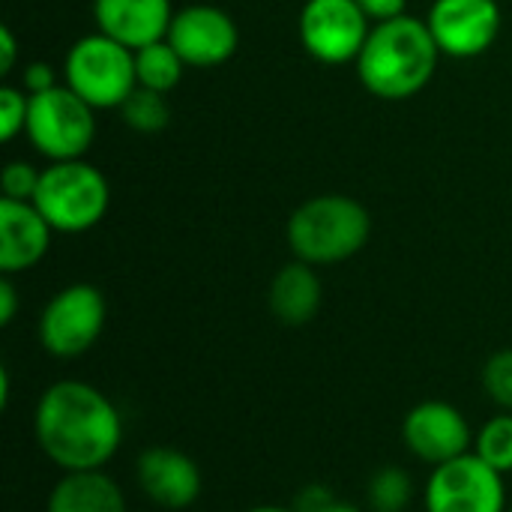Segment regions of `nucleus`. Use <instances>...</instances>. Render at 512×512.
Instances as JSON below:
<instances>
[{
  "instance_id": "obj_8",
  "label": "nucleus",
  "mask_w": 512,
  "mask_h": 512,
  "mask_svg": "<svg viewBox=\"0 0 512 512\" xmlns=\"http://www.w3.org/2000/svg\"><path fill=\"white\" fill-rule=\"evenodd\" d=\"M426 512H510L507 480L474 450L432 468L423 486Z\"/></svg>"
},
{
  "instance_id": "obj_27",
  "label": "nucleus",
  "mask_w": 512,
  "mask_h": 512,
  "mask_svg": "<svg viewBox=\"0 0 512 512\" xmlns=\"http://www.w3.org/2000/svg\"><path fill=\"white\" fill-rule=\"evenodd\" d=\"M405 3L408 0H357V6L369 15V21L381 24V21H393L399 15H405Z\"/></svg>"
},
{
  "instance_id": "obj_32",
  "label": "nucleus",
  "mask_w": 512,
  "mask_h": 512,
  "mask_svg": "<svg viewBox=\"0 0 512 512\" xmlns=\"http://www.w3.org/2000/svg\"><path fill=\"white\" fill-rule=\"evenodd\" d=\"M510 512H512V510H510Z\"/></svg>"
},
{
  "instance_id": "obj_23",
  "label": "nucleus",
  "mask_w": 512,
  "mask_h": 512,
  "mask_svg": "<svg viewBox=\"0 0 512 512\" xmlns=\"http://www.w3.org/2000/svg\"><path fill=\"white\" fill-rule=\"evenodd\" d=\"M27 114H30V93L24 87L3 84L0 87V138L12 141L18 132H24Z\"/></svg>"
},
{
  "instance_id": "obj_16",
  "label": "nucleus",
  "mask_w": 512,
  "mask_h": 512,
  "mask_svg": "<svg viewBox=\"0 0 512 512\" xmlns=\"http://www.w3.org/2000/svg\"><path fill=\"white\" fill-rule=\"evenodd\" d=\"M321 300H324L321 279H318L315 267L306 264V261L285 264L273 276L270 294H267V303H270L273 318L279 324H285V327H303V324H309L318 315Z\"/></svg>"
},
{
  "instance_id": "obj_13",
  "label": "nucleus",
  "mask_w": 512,
  "mask_h": 512,
  "mask_svg": "<svg viewBox=\"0 0 512 512\" xmlns=\"http://www.w3.org/2000/svg\"><path fill=\"white\" fill-rule=\"evenodd\" d=\"M135 483L162 510H189L204 492L198 462L177 447H147L135 459Z\"/></svg>"
},
{
  "instance_id": "obj_12",
  "label": "nucleus",
  "mask_w": 512,
  "mask_h": 512,
  "mask_svg": "<svg viewBox=\"0 0 512 512\" xmlns=\"http://www.w3.org/2000/svg\"><path fill=\"white\" fill-rule=\"evenodd\" d=\"M174 51L183 57L186 66H222L225 60L234 57L240 45L237 24L228 12L210 3H195L180 12H174L171 30L165 36Z\"/></svg>"
},
{
  "instance_id": "obj_15",
  "label": "nucleus",
  "mask_w": 512,
  "mask_h": 512,
  "mask_svg": "<svg viewBox=\"0 0 512 512\" xmlns=\"http://www.w3.org/2000/svg\"><path fill=\"white\" fill-rule=\"evenodd\" d=\"M99 33L138 51L168 36L174 9L171 0H93Z\"/></svg>"
},
{
  "instance_id": "obj_30",
  "label": "nucleus",
  "mask_w": 512,
  "mask_h": 512,
  "mask_svg": "<svg viewBox=\"0 0 512 512\" xmlns=\"http://www.w3.org/2000/svg\"><path fill=\"white\" fill-rule=\"evenodd\" d=\"M321 512H363L357 504H351V501H342V498H336V501H330L327 507Z\"/></svg>"
},
{
  "instance_id": "obj_25",
  "label": "nucleus",
  "mask_w": 512,
  "mask_h": 512,
  "mask_svg": "<svg viewBox=\"0 0 512 512\" xmlns=\"http://www.w3.org/2000/svg\"><path fill=\"white\" fill-rule=\"evenodd\" d=\"M330 501H336V492L330 486H321V483H312V486H303L297 501H294V510L297 512H321Z\"/></svg>"
},
{
  "instance_id": "obj_31",
  "label": "nucleus",
  "mask_w": 512,
  "mask_h": 512,
  "mask_svg": "<svg viewBox=\"0 0 512 512\" xmlns=\"http://www.w3.org/2000/svg\"><path fill=\"white\" fill-rule=\"evenodd\" d=\"M246 512H297L294 507H279V504H258V507H252V510Z\"/></svg>"
},
{
  "instance_id": "obj_22",
  "label": "nucleus",
  "mask_w": 512,
  "mask_h": 512,
  "mask_svg": "<svg viewBox=\"0 0 512 512\" xmlns=\"http://www.w3.org/2000/svg\"><path fill=\"white\" fill-rule=\"evenodd\" d=\"M483 390L486 396L512 414V348L492 354L483 366Z\"/></svg>"
},
{
  "instance_id": "obj_19",
  "label": "nucleus",
  "mask_w": 512,
  "mask_h": 512,
  "mask_svg": "<svg viewBox=\"0 0 512 512\" xmlns=\"http://www.w3.org/2000/svg\"><path fill=\"white\" fill-rule=\"evenodd\" d=\"M414 480L399 465H384L366 486V504L372 512H408L414 504Z\"/></svg>"
},
{
  "instance_id": "obj_2",
  "label": "nucleus",
  "mask_w": 512,
  "mask_h": 512,
  "mask_svg": "<svg viewBox=\"0 0 512 512\" xmlns=\"http://www.w3.org/2000/svg\"><path fill=\"white\" fill-rule=\"evenodd\" d=\"M441 48L426 21L399 15L372 27L360 57L357 75L363 87L378 99H411L417 96L438 69Z\"/></svg>"
},
{
  "instance_id": "obj_6",
  "label": "nucleus",
  "mask_w": 512,
  "mask_h": 512,
  "mask_svg": "<svg viewBox=\"0 0 512 512\" xmlns=\"http://www.w3.org/2000/svg\"><path fill=\"white\" fill-rule=\"evenodd\" d=\"M24 132L30 144L51 162L81 159L96 138V108L84 102L72 87L57 84L30 96Z\"/></svg>"
},
{
  "instance_id": "obj_4",
  "label": "nucleus",
  "mask_w": 512,
  "mask_h": 512,
  "mask_svg": "<svg viewBox=\"0 0 512 512\" xmlns=\"http://www.w3.org/2000/svg\"><path fill=\"white\" fill-rule=\"evenodd\" d=\"M108 201V180L84 159L51 162L42 171L39 189L33 195V204L45 216V222L63 234H81L99 225Z\"/></svg>"
},
{
  "instance_id": "obj_3",
  "label": "nucleus",
  "mask_w": 512,
  "mask_h": 512,
  "mask_svg": "<svg viewBox=\"0 0 512 512\" xmlns=\"http://www.w3.org/2000/svg\"><path fill=\"white\" fill-rule=\"evenodd\" d=\"M288 246L297 261L330 267L354 258L372 234L369 210L348 195H315L288 219Z\"/></svg>"
},
{
  "instance_id": "obj_11",
  "label": "nucleus",
  "mask_w": 512,
  "mask_h": 512,
  "mask_svg": "<svg viewBox=\"0 0 512 512\" xmlns=\"http://www.w3.org/2000/svg\"><path fill=\"white\" fill-rule=\"evenodd\" d=\"M441 54L447 57H480L501 33L498 0H435L426 18Z\"/></svg>"
},
{
  "instance_id": "obj_1",
  "label": "nucleus",
  "mask_w": 512,
  "mask_h": 512,
  "mask_svg": "<svg viewBox=\"0 0 512 512\" xmlns=\"http://www.w3.org/2000/svg\"><path fill=\"white\" fill-rule=\"evenodd\" d=\"M33 438L42 456L69 471H105L123 444V414L87 381H57L33 408Z\"/></svg>"
},
{
  "instance_id": "obj_5",
  "label": "nucleus",
  "mask_w": 512,
  "mask_h": 512,
  "mask_svg": "<svg viewBox=\"0 0 512 512\" xmlns=\"http://www.w3.org/2000/svg\"><path fill=\"white\" fill-rule=\"evenodd\" d=\"M63 75L66 87H72L96 111L120 108L138 87L135 51L105 33L78 39L66 54Z\"/></svg>"
},
{
  "instance_id": "obj_21",
  "label": "nucleus",
  "mask_w": 512,
  "mask_h": 512,
  "mask_svg": "<svg viewBox=\"0 0 512 512\" xmlns=\"http://www.w3.org/2000/svg\"><path fill=\"white\" fill-rule=\"evenodd\" d=\"M120 114L126 120L129 129L153 135L162 132L171 120V105L165 102V93L147 90V87H135L132 96L120 105Z\"/></svg>"
},
{
  "instance_id": "obj_29",
  "label": "nucleus",
  "mask_w": 512,
  "mask_h": 512,
  "mask_svg": "<svg viewBox=\"0 0 512 512\" xmlns=\"http://www.w3.org/2000/svg\"><path fill=\"white\" fill-rule=\"evenodd\" d=\"M15 57H18V45H15V36L9 27H0V72L9 75L12 66H15Z\"/></svg>"
},
{
  "instance_id": "obj_20",
  "label": "nucleus",
  "mask_w": 512,
  "mask_h": 512,
  "mask_svg": "<svg viewBox=\"0 0 512 512\" xmlns=\"http://www.w3.org/2000/svg\"><path fill=\"white\" fill-rule=\"evenodd\" d=\"M474 453L498 474H512V414L498 411L474 435Z\"/></svg>"
},
{
  "instance_id": "obj_9",
  "label": "nucleus",
  "mask_w": 512,
  "mask_h": 512,
  "mask_svg": "<svg viewBox=\"0 0 512 512\" xmlns=\"http://www.w3.org/2000/svg\"><path fill=\"white\" fill-rule=\"evenodd\" d=\"M369 33V15L357 0H306L300 12V42L321 63L357 60Z\"/></svg>"
},
{
  "instance_id": "obj_7",
  "label": "nucleus",
  "mask_w": 512,
  "mask_h": 512,
  "mask_svg": "<svg viewBox=\"0 0 512 512\" xmlns=\"http://www.w3.org/2000/svg\"><path fill=\"white\" fill-rule=\"evenodd\" d=\"M108 321L105 297L90 282H75L60 288L42 309L36 336L39 345L57 360H75L87 354Z\"/></svg>"
},
{
  "instance_id": "obj_18",
  "label": "nucleus",
  "mask_w": 512,
  "mask_h": 512,
  "mask_svg": "<svg viewBox=\"0 0 512 512\" xmlns=\"http://www.w3.org/2000/svg\"><path fill=\"white\" fill-rule=\"evenodd\" d=\"M183 57L174 51V45L168 39L150 42L144 48L135 51V75H138V87L156 90V93H168L180 84L183 78Z\"/></svg>"
},
{
  "instance_id": "obj_24",
  "label": "nucleus",
  "mask_w": 512,
  "mask_h": 512,
  "mask_svg": "<svg viewBox=\"0 0 512 512\" xmlns=\"http://www.w3.org/2000/svg\"><path fill=\"white\" fill-rule=\"evenodd\" d=\"M39 177L42 171H36L30 162H9L0 174V186H3V198L9 201H33L36 189H39Z\"/></svg>"
},
{
  "instance_id": "obj_10",
  "label": "nucleus",
  "mask_w": 512,
  "mask_h": 512,
  "mask_svg": "<svg viewBox=\"0 0 512 512\" xmlns=\"http://www.w3.org/2000/svg\"><path fill=\"white\" fill-rule=\"evenodd\" d=\"M474 435L477 432L471 429L468 417L444 399H426L414 405L402 420L405 450L429 468L471 453Z\"/></svg>"
},
{
  "instance_id": "obj_26",
  "label": "nucleus",
  "mask_w": 512,
  "mask_h": 512,
  "mask_svg": "<svg viewBox=\"0 0 512 512\" xmlns=\"http://www.w3.org/2000/svg\"><path fill=\"white\" fill-rule=\"evenodd\" d=\"M51 87H57V78H54V69L48 63H30V66H24V90L30 96L45 93Z\"/></svg>"
},
{
  "instance_id": "obj_14",
  "label": "nucleus",
  "mask_w": 512,
  "mask_h": 512,
  "mask_svg": "<svg viewBox=\"0 0 512 512\" xmlns=\"http://www.w3.org/2000/svg\"><path fill=\"white\" fill-rule=\"evenodd\" d=\"M51 225L33 201H0V270L3 276L36 267L51 249Z\"/></svg>"
},
{
  "instance_id": "obj_17",
  "label": "nucleus",
  "mask_w": 512,
  "mask_h": 512,
  "mask_svg": "<svg viewBox=\"0 0 512 512\" xmlns=\"http://www.w3.org/2000/svg\"><path fill=\"white\" fill-rule=\"evenodd\" d=\"M45 512H126V495L105 471H69L48 492Z\"/></svg>"
},
{
  "instance_id": "obj_28",
  "label": "nucleus",
  "mask_w": 512,
  "mask_h": 512,
  "mask_svg": "<svg viewBox=\"0 0 512 512\" xmlns=\"http://www.w3.org/2000/svg\"><path fill=\"white\" fill-rule=\"evenodd\" d=\"M18 312V291L9 276L0 279V327H9Z\"/></svg>"
}]
</instances>
